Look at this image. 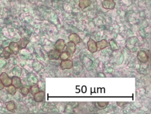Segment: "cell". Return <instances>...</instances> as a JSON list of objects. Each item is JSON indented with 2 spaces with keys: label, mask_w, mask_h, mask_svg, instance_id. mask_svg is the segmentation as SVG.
Listing matches in <instances>:
<instances>
[{
  "label": "cell",
  "mask_w": 151,
  "mask_h": 114,
  "mask_svg": "<svg viewBox=\"0 0 151 114\" xmlns=\"http://www.w3.org/2000/svg\"><path fill=\"white\" fill-rule=\"evenodd\" d=\"M125 46L131 53H135L139 47V40L138 38L136 36H132L126 40Z\"/></svg>",
  "instance_id": "1"
},
{
  "label": "cell",
  "mask_w": 151,
  "mask_h": 114,
  "mask_svg": "<svg viewBox=\"0 0 151 114\" xmlns=\"http://www.w3.org/2000/svg\"><path fill=\"white\" fill-rule=\"evenodd\" d=\"M137 58L142 64L147 63L149 59V51L140 50L137 54Z\"/></svg>",
  "instance_id": "2"
},
{
  "label": "cell",
  "mask_w": 151,
  "mask_h": 114,
  "mask_svg": "<svg viewBox=\"0 0 151 114\" xmlns=\"http://www.w3.org/2000/svg\"><path fill=\"white\" fill-rule=\"evenodd\" d=\"M64 49H65V50L64 49L63 51H66L69 54L70 57H71L74 55L76 51V45L72 42H70V41H69V42L66 44Z\"/></svg>",
  "instance_id": "3"
},
{
  "label": "cell",
  "mask_w": 151,
  "mask_h": 114,
  "mask_svg": "<svg viewBox=\"0 0 151 114\" xmlns=\"http://www.w3.org/2000/svg\"><path fill=\"white\" fill-rule=\"evenodd\" d=\"M0 80H1L5 87L11 85L12 84L11 78H10L5 72H2L1 75H0Z\"/></svg>",
  "instance_id": "4"
},
{
  "label": "cell",
  "mask_w": 151,
  "mask_h": 114,
  "mask_svg": "<svg viewBox=\"0 0 151 114\" xmlns=\"http://www.w3.org/2000/svg\"><path fill=\"white\" fill-rule=\"evenodd\" d=\"M73 67V61L71 59H66L61 61L60 63V68L61 70H70Z\"/></svg>",
  "instance_id": "5"
},
{
  "label": "cell",
  "mask_w": 151,
  "mask_h": 114,
  "mask_svg": "<svg viewBox=\"0 0 151 114\" xmlns=\"http://www.w3.org/2000/svg\"><path fill=\"white\" fill-rule=\"evenodd\" d=\"M65 45H66V42L65 41H64V40L62 39H59L56 41L55 45H54V48H55V49L61 53V52L63 51V50L64 49Z\"/></svg>",
  "instance_id": "6"
},
{
  "label": "cell",
  "mask_w": 151,
  "mask_h": 114,
  "mask_svg": "<svg viewBox=\"0 0 151 114\" xmlns=\"http://www.w3.org/2000/svg\"><path fill=\"white\" fill-rule=\"evenodd\" d=\"M102 7L106 10H113L116 6V3L112 0H104L102 2Z\"/></svg>",
  "instance_id": "7"
},
{
  "label": "cell",
  "mask_w": 151,
  "mask_h": 114,
  "mask_svg": "<svg viewBox=\"0 0 151 114\" xmlns=\"http://www.w3.org/2000/svg\"><path fill=\"white\" fill-rule=\"evenodd\" d=\"M88 48L89 51L92 54L96 53L97 51H98V48H97L96 45V42L92 39L90 38L88 42Z\"/></svg>",
  "instance_id": "8"
},
{
  "label": "cell",
  "mask_w": 151,
  "mask_h": 114,
  "mask_svg": "<svg viewBox=\"0 0 151 114\" xmlns=\"http://www.w3.org/2000/svg\"><path fill=\"white\" fill-rule=\"evenodd\" d=\"M60 53H61L60 52L56 49H53L49 52L47 55H48L49 59L51 61V60H58L60 59Z\"/></svg>",
  "instance_id": "9"
},
{
  "label": "cell",
  "mask_w": 151,
  "mask_h": 114,
  "mask_svg": "<svg viewBox=\"0 0 151 114\" xmlns=\"http://www.w3.org/2000/svg\"><path fill=\"white\" fill-rule=\"evenodd\" d=\"M69 40L73 42L76 45H78L82 42V39L80 38V37L77 33H71L69 36Z\"/></svg>",
  "instance_id": "10"
},
{
  "label": "cell",
  "mask_w": 151,
  "mask_h": 114,
  "mask_svg": "<svg viewBox=\"0 0 151 114\" xmlns=\"http://www.w3.org/2000/svg\"><path fill=\"white\" fill-rule=\"evenodd\" d=\"M97 48H98V51H101L106 48L107 47L109 46V43L107 42L106 39H102L98 42H96Z\"/></svg>",
  "instance_id": "11"
},
{
  "label": "cell",
  "mask_w": 151,
  "mask_h": 114,
  "mask_svg": "<svg viewBox=\"0 0 151 114\" xmlns=\"http://www.w3.org/2000/svg\"><path fill=\"white\" fill-rule=\"evenodd\" d=\"M34 100L36 102H41L45 98V91H39L33 95Z\"/></svg>",
  "instance_id": "12"
},
{
  "label": "cell",
  "mask_w": 151,
  "mask_h": 114,
  "mask_svg": "<svg viewBox=\"0 0 151 114\" xmlns=\"http://www.w3.org/2000/svg\"><path fill=\"white\" fill-rule=\"evenodd\" d=\"M12 80V85H13L17 89H20L21 87L23 86L22 82L20 77L18 76H13L11 78Z\"/></svg>",
  "instance_id": "13"
},
{
  "label": "cell",
  "mask_w": 151,
  "mask_h": 114,
  "mask_svg": "<svg viewBox=\"0 0 151 114\" xmlns=\"http://www.w3.org/2000/svg\"><path fill=\"white\" fill-rule=\"evenodd\" d=\"M9 48L10 49V50L12 51V53L14 55H17L19 53V51L20 50L18 44L17 42H10L8 46Z\"/></svg>",
  "instance_id": "14"
},
{
  "label": "cell",
  "mask_w": 151,
  "mask_h": 114,
  "mask_svg": "<svg viewBox=\"0 0 151 114\" xmlns=\"http://www.w3.org/2000/svg\"><path fill=\"white\" fill-rule=\"evenodd\" d=\"M12 54H13L12 51L10 50V49L9 48L8 46H7V47L4 48L2 53L1 54V55H0V57L7 59H8L9 58V57Z\"/></svg>",
  "instance_id": "15"
},
{
  "label": "cell",
  "mask_w": 151,
  "mask_h": 114,
  "mask_svg": "<svg viewBox=\"0 0 151 114\" xmlns=\"http://www.w3.org/2000/svg\"><path fill=\"white\" fill-rule=\"evenodd\" d=\"M29 42H30V40L28 39H27L26 38H21L17 43L20 49H24L27 47V46L28 45Z\"/></svg>",
  "instance_id": "16"
},
{
  "label": "cell",
  "mask_w": 151,
  "mask_h": 114,
  "mask_svg": "<svg viewBox=\"0 0 151 114\" xmlns=\"http://www.w3.org/2000/svg\"><path fill=\"white\" fill-rule=\"evenodd\" d=\"M93 103L94 104L96 108L99 110L106 109L107 105H109L108 102H93Z\"/></svg>",
  "instance_id": "17"
},
{
  "label": "cell",
  "mask_w": 151,
  "mask_h": 114,
  "mask_svg": "<svg viewBox=\"0 0 151 114\" xmlns=\"http://www.w3.org/2000/svg\"><path fill=\"white\" fill-rule=\"evenodd\" d=\"M5 106H6L7 111H8L9 112H13L16 108L15 103L13 100L5 102Z\"/></svg>",
  "instance_id": "18"
},
{
  "label": "cell",
  "mask_w": 151,
  "mask_h": 114,
  "mask_svg": "<svg viewBox=\"0 0 151 114\" xmlns=\"http://www.w3.org/2000/svg\"><path fill=\"white\" fill-rule=\"evenodd\" d=\"M91 4L90 0H80L79 1V6L82 10H84L85 8L89 7Z\"/></svg>",
  "instance_id": "19"
},
{
  "label": "cell",
  "mask_w": 151,
  "mask_h": 114,
  "mask_svg": "<svg viewBox=\"0 0 151 114\" xmlns=\"http://www.w3.org/2000/svg\"><path fill=\"white\" fill-rule=\"evenodd\" d=\"M17 88L15 87L13 85H10L8 87H6V90L9 93V95H12V96H14L16 92H17Z\"/></svg>",
  "instance_id": "20"
},
{
  "label": "cell",
  "mask_w": 151,
  "mask_h": 114,
  "mask_svg": "<svg viewBox=\"0 0 151 114\" xmlns=\"http://www.w3.org/2000/svg\"><path fill=\"white\" fill-rule=\"evenodd\" d=\"M39 91H40V89L37 85H34L33 86H31L30 88V93L33 96Z\"/></svg>",
  "instance_id": "21"
},
{
  "label": "cell",
  "mask_w": 151,
  "mask_h": 114,
  "mask_svg": "<svg viewBox=\"0 0 151 114\" xmlns=\"http://www.w3.org/2000/svg\"><path fill=\"white\" fill-rule=\"evenodd\" d=\"M20 93L24 96H27L28 93H30V88L26 86H22L20 88Z\"/></svg>",
  "instance_id": "22"
},
{
  "label": "cell",
  "mask_w": 151,
  "mask_h": 114,
  "mask_svg": "<svg viewBox=\"0 0 151 114\" xmlns=\"http://www.w3.org/2000/svg\"><path fill=\"white\" fill-rule=\"evenodd\" d=\"M69 58H70V56H69V54L67 53L66 51H63L60 53V59H61V61L66 60V59H69Z\"/></svg>",
  "instance_id": "23"
},
{
  "label": "cell",
  "mask_w": 151,
  "mask_h": 114,
  "mask_svg": "<svg viewBox=\"0 0 151 114\" xmlns=\"http://www.w3.org/2000/svg\"><path fill=\"white\" fill-rule=\"evenodd\" d=\"M109 46L111 47V48L113 51H117L119 49L115 41L114 40V39H111L109 40Z\"/></svg>",
  "instance_id": "24"
},
{
  "label": "cell",
  "mask_w": 151,
  "mask_h": 114,
  "mask_svg": "<svg viewBox=\"0 0 151 114\" xmlns=\"http://www.w3.org/2000/svg\"><path fill=\"white\" fill-rule=\"evenodd\" d=\"M117 106H120V107H123L125 105H126V104H127V102H116Z\"/></svg>",
  "instance_id": "25"
},
{
  "label": "cell",
  "mask_w": 151,
  "mask_h": 114,
  "mask_svg": "<svg viewBox=\"0 0 151 114\" xmlns=\"http://www.w3.org/2000/svg\"><path fill=\"white\" fill-rule=\"evenodd\" d=\"M4 87H4V86L3 85V83L1 82V80H0V90H3V89H4Z\"/></svg>",
  "instance_id": "26"
},
{
  "label": "cell",
  "mask_w": 151,
  "mask_h": 114,
  "mask_svg": "<svg viewBox=\"0 0 151 114\" xmlns=\"http://www.w3.org/2000/svg\"><path fill=\"white\" fill-rule=\"evenodd\" d=\"M112 1H115V0H112Z\"/></svg>",
  "instance_id": "27"
}]
</instances>
